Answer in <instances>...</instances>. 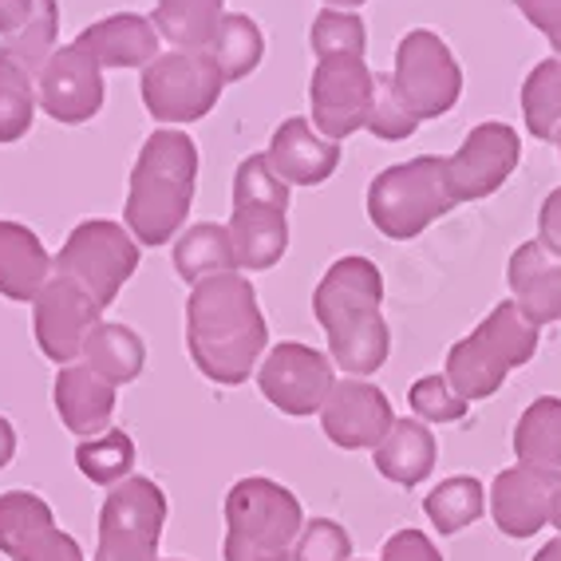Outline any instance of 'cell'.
<instances>
[{
	"label": "cell",
	"instance_id": "cell-48",
	"mask_svg": "<svg viewBox=\"0 0 561 561\" xmlns=\"http://www.w3.org/2000/svg\"><path fill=\"white\" fill-rule=\"evenodd\" d=\"M329 9H344V12H352V9H360L364 0H324Z\"/></svg>",
	"mask_w": 561,
	"mask_h": 561
},
{
	"label": "cell",
	"instance_id": "cell-26",
	"mask_svg": "<svg viewBox=\"0 0 561 561\" xmlns=\"http://www.w3.org/2000/svg\"><path fill=\"white\" fill-rule=\"evenodd\" d=\"M80 360L91 371H100L111 388H123V383L139 380L142 368H147V344H142V336L130 324L100 321L91 329Z\"/></svg>",
	"mask_w": 561,
	"mask_h": 561
},
{
	"label": "cell",
	"instance_id": "cell-41",
	"mask_svg": "<svg viewBox=\"0 0 561 561\" xmlns=\"http://www.w3.org/2000/svg\"><path fill=\"white\" fill-rule=\"evenodd\" d=\"M420 119L408 111V103L400 100V91L391 83V71H376V91H371V111H368V130L376 139H408L415 135Z\"/></svg>",
	"mask_w": 561,
	"mask_h": 561
},
{
	"label": "cell",
	"instance_id": "cell-9",
	"mask_svg": "<svg viewBox=\"0 0 561 561\" xmlns=\"http://www.w3.org/2000/svg\"><path fill=\"white\" fill-rule=\"evenodd\" d=\"M257 388L280 415L305 420V415H321L324 400L336 388V368L329 352L301 341H280L261 356Z\"/></svg>",
	"mask_w": 561,
	"mask_h": 561
},
{
	"label": "cell",
	"instance_id": "cell-27",
	"mask_svg": "<svg viewBox=\"0 0 561 561\" xmlns=\"http://www.w3.org/2000/svg\"><path fill=\"white\" fill-rule=\"evenodd\" d=\"M238 253V270H273L289 250V218L285 210H233L226 221Z\"/></svg>",
	"mask_w": 561,
	"mask_h": 561
},
{
	"label": "cell",
	"instance_id": "cell-1",
	"mask_svg": "<svg viewBox=\"0 0 561 561\" xmlns=\"http://www.w3.org/2000/svg\"><path fill=\"white\" fill-rule=\"evenodd\" d=\"M270 329L245 273H221L194 285L186 301V348L194 368L218 388H238L257 371Z\"/></svg>",
	"mask_w": 561,
	"mask_h": 561
},
{
	"label": "cell",
	"instance_id": "cell-22",
	"mask_svg": "<svg viewBox=\"0 0 561 561\" xmlns=\"http://www.w3.org/2000/svg\"><path fill=\"white\" fill-rule=\"evenodd\" d=\"M60 4L56 0H0V56L41 71L56 51Z\"/></svg>",
	"mask_w": 561,
	"mask_h": 561
},
{
	"label": "cell",
	"instance_id": "cell-40",
	"mask_svg": "<svg viewBox=\"0 0 561 561\" xmlns=\"http://www.w3.org/2000/svg\"><path fill=\"white\" fill-rule=\"evenodd\" d=\"M309 44H312V51H317V60H324V56H364V48H368V28H364V21L356 12L324 9V12H317V21H312Z\"/></svg>",
	"mask_w": 561,
	"mask_h": 561
},
{
	"label": "cell",
	"instance_id": "cell-19",
	"mask_svg": "<svg viewBox=\"0 0 561 561\" xmlns=\"http://www.w3.org/2000/svg\"><path fill=\"white\" fill-rule=\"evenodd\" d=\"M270 162L273 171L289 186H321L336 174V162H341V142L324 139L321 130L312 127L309 119L293 115L285 119L270 139Z\"/></svg>",
	"mask_w": 561,
	"mask_h": 561
},
{
	"label": "cell",
	"instance_id": "cell-43",
	"mask_svg": "<svg viewBox=\"0 0 561 561\" xmlns=\"http://www.w3.org/2000/svg\"><path fill=\"white\" fill-rule=\"evenodd\" d=\"M380 561H443L439 546L432 541V534L423 530H396L383 541Z\"/></svg>",
	"mask_w": 561,
	"mask_h": 561
},
{
	"label": "cell",
	"instance_id": "cell-14",
	"mask_svg": "<svg viewBox=\"0 0 561 561\" xmlns=\"http://www.w3.org/2000/svg\"><path fill=\"white\" fill-rule=\"evenodd\" d=\"M396 411H391L388 391L368 380H336L332 396L321 408V432L332 447L341 451H376L383 435L391 432Z\"/></svg>",
	"mask_w": 561,
	"mask_h": 561
},
{
	"label": "cell",
	"instance_id": "cell-28",
	"mask_svg": "<svg viewBox=\"0 0 561 561\" xmlns=\"http://www.w3.org/2000/svg\"><path fill=\"white\" fill-rule=\"evenodd\" d=\"M174 273L186 285H202V280L221 277V273H241L238 253H233L230 230L218 221H198L174 238Z\"/></svg>",
	"mask_w": 561,
	"mask_h": 561
},
{
	"label": "cell",
	"instance_id": "cell-34",
	"mask_svg": "<svg viewBox=\"0 0 561 561\" xmlns=\"http://www.w3.org/2000/svg\"><path fill=\"white\" fill-rule=\"evenodd\" d=\"M474 336H479V341L486 344V348H491L511 371L526 368V364L534 360L538 344H541V329H534V324L514 309V301L494 305V309L479 321Z\"/></svg>",
	"mask_w": 561,
	"mask_h": 561
},
{
	"label": "cell",
	"instance_id": "cell-37",
	"mask_svg": "<svg viewBox=\"0 0 561 561\" xmlns=\"http://www.w3.org/2000/svg\"><path fill=\"white\" fill-rule=\"evenodd\" d=\"M36 71L0 56V142H16L32 130L36 119Z\"/></svg>",
	"mask_w": 561,
	"mask_h": 561
},
{
	"label": "cell",
	"instance_id": "cell-44",
	"mask_svg": "<svg viewBox=\"0 0 561 561\" xmlns=\"http://www.w3.org/2000/svg\"><path fill=\"white\" fill-rule=\"evenodd\" d=\"M514 4L561 56V0H514Z\"/></svg>",
	"mask_w": 561,
	"mask_h": 561
},
{
	"label": "cell",
	"instance_id": "cell-33",
	"mask_svg": "<svg viewBox=\"0 0 561 561\" xmlns=\"http://www.w3.org/2000/svg\"><path fill=\"white\" fill-rule=\"evenodd\" d=\"M482 511H486V486L474 474H451L423 499V514L443 538L474 526L482 518Z\"/></svg>",
	"mask_w": 561,
	"mask_h": 561
},
{
	"label": "cell",
	"instance_id": "cell-15",
	"mask_svg": "<svg viewBox=\"0 0 561 561\" xmlns=\"http://www.w3.org/2000/svg\"><path fill=\"white\" fill-rule=\"evenodd\" d=\"M558 486H561V471H538V467H522V462L494 474L491 491H486V506H491V518L499 526V534H506L514 541H526L538 530H546Z\"/></svg>",
	"mask_w": 561,
	"mask_h": 561
},
{
	"label": "cell",
	"instance_id": "cell-20",
	"mask_svg": "<svg viewBox=\"0 0 561 561\" xmlns=\"http://www.w3.org/2000/svg\"><path fill=\"white\" fill-rule=\"evenodd\" d=\"M115 391L119 388H111L100 371H91L88 364H68V368L56 371L51 403H56V415H60V423L71 435L95 439V435L111 432Z\"/></svg>",
	"mask_w": 561,
	"mask_h": 561
},
{
	"label": "cell",
	"instance_id": "cell-21",
	"mask_svg": "<svg viewBox=\"0 0 561 561\" xmlns=\"http://www.w3.org/2000/svg\"><path fill=\"white\" fill-rule=\"evenodd\" d=\"M71 44L100 68H147L159 56V32L139 12H115L107 21L88 24Z\"/></svg>",
	"mask_w": 561,
	"mask_h": 561
},
{
	"label": "cell",
	"instance_id": "cell-5",
	"mask_svg": "<svg viewBox=\"0 0 561 561\" xmlns=\"http://www.w3.org/2000/svg\"><path fill=\"white\" fill-rule=\"evenodd\" d=\"M51 270L60 277H71L91 301L107 309L139 270V241L130 238L123 221L88 218L68 233L60 253L51 257Z\"/></svg>",
	"mask_w": 561,
	"mask_h": 561
},
{
	"label": "cell",
	"instance_id": "cell-49",
	"mask_svg": "<svg viewBox=\"0 0 561 561\" xmlns=\"http://www.w3.org/2000/svg\"><path fill=\"white\" fill-rule=\"evenodd\" d=\"M550 526H558V534H561V486H558V494H553V514H550Z\"/></svg>",
	"mask_w": 561,
	"mask_h": 561
},
{
	"label": "cell",
	"instance_id": "cell-39",
	"mask_svg": "<svg viewBox=\"0 0 561 561\" xmlns=\"http://www.w3.org/2000/svg\"><path fill=\"white\" fill-rule=\"evenodd\" d=\"M408 408H411V415L420 423H427V427H447V423L467 420L471 403L447 383L443 371H432V376H420V380L408 388Z\"/></svg>",
	"mask_w": 561,
	"mask_h": 561
},
{
	"label": "cell",
	"instance_id": "cell-36",
	"mask_svg": "<svg viewBox=\"0 0 561 561\" xmlns=\"http://www.w3.org/2000/svg\"><path fill=\"white\" fill-rule=\"evenodd\" d=\"M522 115L534 139H558L561 135V56L534 64L522 83Z\"/></svg>",
	"mask_w": 561,
	"mask_h": 561
},
{
	"label": "cell",
	"instance_id": "cell-24",
	"mask_svg": "<svg viewBox=\"0 0 561 561\" xmlns=\"http://www.w3.org/2000/svg\"><path fill=\"white\" fill-rule=\"evenodd\" d=\"M51 257L36 230L24 221H0V293L9 301H36L51 280Z\"/></svg>",
	"mask_w": 561,
	"mask_h": 561
},
{
	"label": "cell",
	"instance_id": "cell-32",
	"mask_svg": "<svg viewBox=\"0 0 561 561\" xmlns=\"http://www.w3.org/2000/svg\"><path fill=\"white\" fill-rule=\"evenodd\" d=\"M221 4L226 0H159L151 24L159 41H167L174 51H202L226 16Z\"/></svg>",
	"mask_w": 561,
	"mask_h": 561
},
{
	"label": "cell",
	"instance_id": "cell-4",
	"mask_svg": "<svg viewBox=\"0 0 561 561\" xmlns=\"http://www.w3.org/2000/svg\"><path fill=\"white\" fill-rule=\"evenodd\" d=\"M451 206L455 202L443 179V159L435 154L396 162L368 182V218L391 241L420 238Z\"/></svg>",
	"mask_w": 561,
	"mask_h": 561
},
{
	"label": "cell",
	"instance_id": "cell-3",
	"mask_svg": "<svg viewBox=\"0 0 561 561\" xmlns=\"http://www.w3.org/2000/svg\"><path fill=\"white\" fill-rule=\"evenodd\" d=\"M301 499L277 479L250 474L226 494V561H293V546L305 530Z\"/></svg>",
	"mask_w": 561,
	"mask_h": 561
},
{
	"label": "cell",
	"instance_id": "cell-51",
	"mask_svg": "<svg viewBox=\"0 0 561 561\" xmlns=\"http://www.w3.org/2000/svg\"><path fill=\"white\" fill-rule=\"evenodd\" d=\"M352 561H356V558H352Z\"/></svg>",
	"mask_w": 561,
	"mask_h": 561
},
{
	"label": "cell",
	"instance_id": "cell-30",
	"mask_svg": "<svg viewBox=\"0 0 561 561\" xmlns=\"http://www.w3.org/2000/svg\"><path fill=\"white\" fill-rule=\"evenodd\" d=\"M202 51H206L210 64L218 68L221 83H233V80H245L261 64V56H265V36H261L253 16H245V12H226L218 21V28H214L210 44Z\"/></svg>",
	"mask_w": 561,
	"mask_h": 561
},
{
	"label": "cell",
	"instance_id": "cell-17",
	"mask_svg": "<svg viewBox=\"0 0 561 561\" xmlns=\"http://www.w3.org/2000/svg\"><path fill=\"white\" fill-rule=\"evenodd\" d=\"M506 280H511L514 309L534 329H546V324L561 321V257L546 250L538 238L522 241L518 250L511 253Z\"/></svg>",
	"mask_w": 561,
	"mask_h": 561
},
{
	"label": "cell",
	"instance_id": "cell-25",
	"mask_svg": "<svg viewBox=\"0 0 561 561\" xmlns=\"http://www.w3.org/2000/svg\"><path fill=\"white\" fill-rule=\"evenodd\" d=\"M329 336V360L332 368H341L352 380L376 376L388 364L391 352V329L383 321V312H360V317H344V321L324 329Z\"/></svg>",
	"mask_w": 561,
	"mask_h": 561
},
{
	"label": "cell",
	"instance_id": "cell-47",
	"mask_svg": "<svg viewBox=\"0 0 561 561\" xmlns=\"http://www.w3.org/2000/svg\"><path fill=\"white\" fill-rule=\"evenodd\" d=\"M530 561H561V534H558V538L546 541V546H541V550L534 553Z\"/></svg>",
	"mask_w": 561,
	"mask_h": 561
},
{
	"label": "cell",
	"instance_id": "cell-11",
	"mask_svg": "<svg viewBox=\"0 0 561 561\" xmlns=\"http://www.w3.org/2000/svg\"><path fill=\"white\" fill-rule=\"evenodd\" d=\"M522 159L518 130L511 123H479L471 127V135L462 139V147L455 154L443 159V179H447V194L451 202H479L491 198L494 191L506 186V179L514 174Z\"/></svg>",
	"mask_w": 561,
	"mask_h": 561
},
{
	"label": "cell",
	"instance_id": "cell-31",
	"mask_svg": "<svg viewBox=\"0 0 561 561\" xmlns=\"http://www.w3.org/2000/svg\"><path fill=\"white\" fill-rule=\"evenodd\" d=\"M443 376H447V383L459 391L462 400L474 403V400H491V396H499L506 376H511V368H506V364H502L499 356H494V352L471 332V336H462V341L451 344Z\"/></svg>",
	"mask_w": 561,
	"mask_h": 561
},
{
	"label": "cell",
	"instance_id": "cell-2",
	"mask_svg": "<svg viewBox=\"0 0 561 561\" xmlns=\"http://www.w3.org/2000/svg\"><path fill=\"white\" fill-rule=\"evenodd\" d=\"M198 182V147L186 130H154L130 171L123 226L142 245H167L186 230Z\"/></svg>",
	"mask_w": 561,
	"mask_h": 561
},
{
	"label": "cell",
	"instance_id": "cell-13",
	"mask_svg": "<svg viewBox=\"0 0 561 561\" xmlns=\"http://www.w3.org/2000/svg\"><path fill=\"white\" fill-rule=\"evenodd\" d=\"M0 553L12 561H83L80 541L56 526L51 506L32 491L0 494Z\"/></svg>",
	"mask_w": 561,
	"mask_h": 561
},
{
	"label": "cell",
	"instance_id": "cell-6",
	"mask_svg": "<svg viewBox=\"0 0 561 561\" xmlns=\"http://www.w3.org/2000/svg\"><path fill=\"white\" fill-rule=\"evenodd\" d=\"M167 526V494L147 474L111 486L100 506L95 561H162L159 541Z\"/></svg>",
	"mask_w": 561,
	"mask_h": 561
},
{
	"label": "cell",
	"instance_id": "cell-52",
	"mask_svg": "<svg viewBox=\"0 0 561 561\" xmlns=\"http://www.w3.org/2000/svg\"><path fill=\"white\" fill-rule=\"evenodd\" d=\"M171 561H174V558H171Z\"/></svg>",
	"mask_w": 561,
	"mask_h": 561
},
{
	"label": "cell",
	"instance_id": "cell-23",
	"mask_svg": "<svg viewBox=\"0 0 561 561\" xmlns=\"http://www.w3.org/2000/svg\"><path fill=\"white\" fill-rule=\"evenodd\" d=\"M376 471L388 482L403 486V491H415L435 474V462H439V439L427 423H420L415 415H403V420L391 423V432L383 435V443L371 451Z\"/></svg>",
	"mask_w": 561,
	"mask_h": 561
},
{
	"label": "cell",
	"instance_id": "cell-50",
	"mask_svg": "<svg viewBox=\"0 0 561 561\" xmlns=\"http://www.w3.org/2000/svg\"><path fill=\"white\" fill-rule=\"evenodd\" d=\"M553 142H558V151H561V135H558V139H553Z\"/></svg>",
	"mask_w": 561,
	"mask_h": 561
},
{
	"label": "cell",
	"instance_id": "cell-7",
	"mask_svg": "<svg viewBox=\"0 0 561 561\" xmlns=\"http://www.w3.org/2000/svg\"><path fill=\"white\" fill-rule=\"evenodd\" d=\"M391 83L415 119H439L459 103L462 68L455 60L451 44L439 32L415 28L396 44V68Z\"/></svg>",
	"mask_w": 561,
	"mask_h": 561
},
{
	"label": "cell",
	"instance_id": "cell-16",
	"mask_svg": "<svg viewBox=\"0 0 561 561\" xmlns=\"http://www.w3.org/2000/svg\"><path fill=\"white\" fill-rule=\"evenodd\" d=\"M36 100L56 123H88L103 107V68L76 44L56 48L36 71Z\"/></svg>",
	"mask_w": 561,
	"mask_h": 561
},
{
	"label": "cell",
	"instance_id": "cell-12",
	"mask_svg": "<svg viewBox=\"0 0 561 561\" xmlns=\"http://www.w3.org/2000/svg\"><path fill=\"white\" fill-rule=\"evenodd\" d=\"M103 321V309L91 301L88 293L71 277L51 273V280L41 289V297L32 301V329H36V344L51 364H76L83 356L91 329Z\"/></svg>",
	"mask_w": 561,
	"mask_h": 561
},
{
	"label": "cell",
	"instance_id": "cell-42",
	"mask_svg": "<svg viewBox=\"0 0 561 561\" xmlns=\"http://www.w3.org/2000/svg\"><path fill=\"white\" fill-rule=\"evenodd\" d=\"M293 561H352V534L336 518L305 522L301 538L293 546Z\"/></svg>",
	"mask_w": 561,
	"mask_h": 561
},
{
	"label": "cell",
	"instance_id": "cell-45",
	"mask_svg": "<svg viewBox=\"0 0 561 561\" xmlns=\"http://www.w3.org/2000/svg\"><path fill=\"white\" fill-rule=\"evenodd\" d=\"M538 241L546 245L550 253L561 257V186L553 194H546L538 210Z\"/></svg>",
	"mask_w": 561,
	"mask_h": 561
},
{
	"label": "cell",
	"instance_id": "cell-46",
	"mask_svg": "<svg viewBox=\"0 0 561 561\" xmlns=\"http://www.w3.org/2000/svg\"><path fill=\"white\" fill-rule=\"evenodd\" d=\"M12 455H16V427L9 415H0V471L12 462Z\"/></svg>",
	"mask_w": 561,
	"mask_h": 561
},
{
	"label": "cell",
	"instance_id": "cell-8",
	"mask_svg": "<svg viewBox=\"0 0 561 561\" xmlns=\"http://www.w3.org/2000/svg\"><path fill=\"white\" fill-rule=\"evenodd\" d=\"M221 76L206 51H159L142 68V103L159 123H194L210 115L221 95Z\"/></svg>",
	"mask_w": 561,
	"mask_h": 561
},
{
	"label": "cell",
	"instance_id": "cell-18",
	"mask_svg": "<svg viewBox=\"0 0 561 561\" xmlns=\"http://www.w3.org/2000/svg\"><path fill=\"white\" fill-rule=\"evenodd\" d=\"M383 301V273L376 270V261L352 253V257L332 261L329 273L321 277L317 293H312V317L321 329L344 321V317H360V312H376Z\"/></svg>",
	"mask_w": 561,
	"mask_h": 561
},
{
	"label": "cell",
	"instance_id": "cell-29",
	"mask_svg": "<svg viewBox=\"0 0 561 561\" xmlns=\"http://www.w3.org/2000/svg\"><path fill=\"white\" fill-rule=\"evenodd\" d=\"M514 459L538 471H561V396H538L518 415Z\"/></svg>",
	"mask_w": 561,
	"mask_h": 561
},
{
	"label": "cell",
	"instance_id": "cell-35",
	"mask_svg": "<svg viewBox=\"0 0 561 561\" xmlns=\"http://www.w3.org/2000/svg\"><path fill=\"white\" fill-rule=\"evenodd\" d=\"M135 439H130L123 427H111L107 435H95V439H80L76 447V467L88 482L95 486H119L135 474Z\"/></svg>",
	"mask_w": 561,
	"mask_h": 561
},
{
	"label": "cell",
	"instance_id": "cell-38",
	"mask_svg": "<svg viewBox=\"0 0 561 561\" xmlns=\"http://www.w3.org/2000/svg\"><path fill=\"white\" fill-rule=\"evenodd\" d=\"M233 210H289V182L273 171L270 154H250L238 162Z\"/></svg>",
	"mask_w": 561,
	"mask_h": 561
},
{
	"label": "cell",
	"instance_id": "cell-10",
	"mask_svg": "<svg viewBox=\"0 0 561 561\" xmlns=\"http://www.w3.org/2000/svg\"><path fill=\"white\" fill-rule=\"evenodd\" d=\"M371 91H376V71L364 64V56H324V60H317L309 83L312 127L332 142L364 130L371 111Z\"/></svg>",
	"mask_w": 561,
	"mask_h": 561
}]
</instances>
